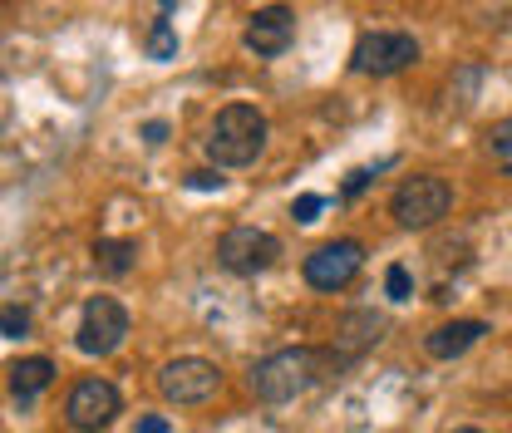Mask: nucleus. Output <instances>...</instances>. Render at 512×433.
Returning a JSON list of instances; mask_svg holds the SVG:
<instances>
[{
  "instance_id": "obj_2",
  "label": "nucleus",
  "mask_w": 512,
  "mask_h": 433,
  "mask_svg": "<svg viewBox=\"0 0 512 433\" xmlns=\"http://www.w3.org/2000/svg\"><path fill=\"white\" fill-rule=\"evenodd\" d=\"M202 148H207V158H212L217 168H247V163L261 158V148H266V114L252 109V104H227V109L212 119Z\"/></svg>"
},
{
  "instance_id": "obj_22",
  "label": "nucleus",
  "mask_w": 512,
  "mask_h": 433,
  "mask_svg": "<svg viewBox=\"0 0 512 433\" xmlns=\"http://www.w3.org/2000/svg\"><path fill=\"white\" fill-rule=\"evenodd\" d=\"M143 138H148V143H163V138H168V124H148L143 128Z\"/></svg>"
},
{
  "instance_id": "obj_5",
  "label": "nucleus",
  "mask_w": 512,
  "mask_h": 433,
  "mask_svg": "<svg viewBox=\"0 0 512 433\" xmlns=\"http://www.w3.org/2000/svg\"><path fill=\"white\" fill-rule=\"evenodd\" d=\"M119 409H124V399H119V389L109 379H79L69 389V399H64V419H69V429L79 433L109 429L119 419Z\"/></svg>"
},
{
  "instance_id": "obj_13",
  "label": "nucleus",
  "mask_w": 512,
  "mask_h": 433,
  "mask_svg": "<svg viewBox=\"0 0 512 433\" xmlns=\"http://www.w3.org/2000/svg\"><path fill=\"white\" fill-rule=\"evenodd\" d=\"M133 242L124 237H104V242H94V266L104 271V276H128L133 271Z\"/></svg>"
},
{
  "instance_id": "obj_20",
  "label": "nucleus",
  "mask_w": 512,
  "mask_h": 433,
  "mask_svg": "<svg viewBox=\"0 0 512 433\" xmlns=\"http://www.w3.org/2000/svg\"><path fill=\"white\" fill-rule=\"evenodd\" d=\"M365 183H370V168H355V173L345 178V197H355V192H365Z\"/></svg>"
},
{
  "instance_id": "obj_7",
  "label": "nucleus",
  "mask_w": 512,
  "mask_h": 433,
  "mask_svg": "<svg viewBox=\"0 0 512 433\" xmlns=\"http://www.w3.org/2000/svg\"><path fill=\"white\" fill-rule=\"evenodd\" d=\"M128 335V310L114 301V296H94L84 306V320H79V350L84 355H114Z\"/></svg>"
},
{
  "instance_id": "obj_1",
  "label": "nucleus",
  "mask_w": 512,
  "mask_h": 433,
  "mask_svg": "<svg viewBox=\"0 0 512 433\" xmlns=\"http://www.w3.org/2000/svg\"><path fill=\"white\" fill-rule=\"evenodd\" d=\"M330 365H340L335 350H306V345L276 350L252 370V394L261 404H286V399L306 394L311 384H320L330 374Z\"/></svg>"
},
{
  "instance_id": "obj_16",
  "label": "nucleus",
  "mask_w": 512,
  "mask_h": 433,
  "mask_svg": "<svg viewBox=\"0 0 512 433\" xmlns=\"http://www.w3.org/2000/svg\"><path fill=\"white\" fill-rule=\"evenodd\" d=\"M384 291H389L394 301H409V291H414V281H409V266H389V271H384Z\"/></svg>"
},
{
  "instance_id": "obj_4",
  "label": "nucleus",
  "mask_w": 512,
  "mask_h": 433,
  "mask_svg": "<svg viewBox=\"0 0 512 433\" xmlns=\"http://www.w3.org/2000/svg\"><path fill=\"white\" fill-rule=\"evenodd\" d=\"M414 60H419V45H414V35H404V30H370V35H360L355 50H350V69H355V74H375V79H389V74L409 69Z\"/></svg>"
},
{
  "instance_id": "obj_19",
  "label": "nucleus",
  "mask_w": 512,
  "mask_h": 433,
  "mask_svg": "<svg viewBox=\"0 0 512 433\" xmlns=\"http://www.w3.org/2000/svg\"><path fill=\"white\" fill-rule=\"evenodd\" d=\"M138 433H173V424H168L163 414H143V419H138Z\"/></svg>"
},
{
  "instance_id": "obj_9",
  "label": "nucleus",
  "mask_w": 512,
  "mask_h": 433,
  "mask_svg": "<svg viewBox=\"0 0 512 433\" xmlns=\"http://www.w3.org/2000/svg\"><path fill=\"white\" fill-rule=\"evenodd\" d=\"M365 266V247L360 242H325L306 256V281L316 291H340L355 281V271Z\"/></svg>"
},
{
  "instance_id": "obj_21",
  "label": "nucleus",
  "mask_w": 512,
  "mask_h": 433,
  "mask_svg": "<svg viewBox=\"0 0 512 433\" xmlns=\"http://www.w3.org/2000/svg\"><path fill=\"white\" fill-rule=\"evenodd\" d=\"M188 183L202 187V192H212V187H222V178H217V173H188Z\"/></svg>"
},
{
  "instance_id": "obj_11",
  "label": "nucleus",
  "mask_w": 512,
  "mask_h": 433,
  "mask_svg": "<svg viewBox=\"0 0 512 433\" xmlns=\"http://www.w3.org/2000/svg\"><path fill=\"white\" fill-rule=\"evenodd\" d=\"M483 335H488V325H483V320H453V325H439V330L424 340V350H429L434 360H458V355H463V350H473Z\"/></svg>"
},
{
  "instance_id": "obj_10",
  "label": "nucleus",
  "mask_w": 512,
  "mask_h": 433,
  "mask_svg": "<svg viewBox=\"0 0 512 433\" xmlns=\"http://www.w3.org/2000/svg\"><path fill=\"white\" fill-rule=\"evenodd\" d=\"M291 35H296V15L286 5H266V10H256L252 20H247L242 45L252 50L256 60H276V55H286Z\"/></svg>"
},
{
  "instance_id": "obj_14",
  "label": "nucleus",
  "mask_w": 512,
  "mask_h": 433,
  "mask_svg": "<svg viewBox=\"0 0 512 433\" xmlns=\"http://www.w3.org/2000/svg\"><path fill=\"white\" fill-rule=\"evenodd\" d=\"M488 158H493L503 173H512V114L488 128Z\"/></svg>"
},
{
  "instance_id": "obj_6",
  "label": "nucleus",
  "mask_w": 512,
  "mask_h": 433,
  "mask_svg": "<svg viewBox=\"0 0 512 433\" xmlns=\"http://www.w3.org/2000/svg\"><path fill=\"white\" fill-rule=\"evenodd\" d=\"M158 389H163V399L168 404H207L217 389H222V370L212 365V360H168L163 370H158Z\"/></svg>"
},
{
  "instance_id": "obj_8",
  "label": "nucleus",
  "mask_w": 512,
  "mask_h": 433,
  "mask_svg": "<svg viewBox=\"0 0 512 433\" xmlns=\"http://www.w3.org/2000/svg\"><path fill=\"white\" fill-rule=\"evenodd\" d=\"M276 256H281V242H276L271 232H261V227H232V232L217 242V261H222L232 276H256V271H266Z\"/></svg>"
},
{
  "instance_id": "obj_18",
  "label": "nucleus",
  "mask_w": 512,
  "mask_h": 433,
  "mask_svg": "<svg viewBox=\"0 0 512 433\" xmlns=\"http://www.w3.org/2000/svg\"><path fill=\"white\" fill-rule=\"evenodd\" d=\"M25 325H30V315L20 306H5V340H20L25 335Z\"/></svg>"
},
{
  "instance_id": "obj_23",
  "label": "nucleus",
  "mask_w": 512,
  "mask_h": 433,
  "mask_svg": "<svg viewBox=\"0 0 512 433\" xmlns=\"http://www.w3.org/2000/svg\"><path fill=\"white\" fill-rule=\"evenodd\" d=\"M158 5H163V10H173V5H178V0H158Z\"/></svg>"
},
{
  "instance_id": "obj_3",
  "label": "nucleus",
  "mask_w": 512,
  "mask_h": 433,
  "mask_svg": "<svg viewBox=\"0 0 512 433\" xmlns=\"http://www.w3.org/2000/svg\"><path fill=\"white\" fill-rule=\"evenodd\" d=\"M448 207H453V192H448V183L434 178V173L404 178V183L394 187V197H389V217H394L399 227H409V232L434 227L439 217H448Z\"/></svg>"
},
{
  "instance_id": "obj_15",
  "label": "nucleus",
  "mask_w": 512,
  "mask_h": 433,
  "mask_svg": "<svg viewBox=\"0 0 512 433\" xmlns=\"http://www.w3.org/2000/svg\"><path fill=\"white\" fill-rule=\"evenodd\" d=\"M173 55H178L173 20H153V30H148V60H173Z\"/></svg>"
},
{
  "instance_id": "obj_17",
  "label": "nucleus",
  "mask_w": 512,
  "mask_h": 433,
  "mask_svg": "<svg viewBox=\"0 0 512 433\" xmlns=\"http://www.w3.org/2000/svg\"><path fill=\"white\" fill-rule=\"evenodd\" d=\"M325 207V197H316V192H306V197H296V207H291V217L296 222H316V212Z\"/></svg>"
},
{
  "instance_id": "obj_24",
  "label": "nucleus",
  "mask_w": 512,
  "mask_h": 433,
  "mask_svg": "<svg viewBox=\"0 0 512 433\" xmlns=\"http://www.w3.org/2000/svg\"><path fill=\"white\" fill-rule=\"evenodd\" d=\"M453 433H483V429H453Z\"/></svg>"
},
{
  "instance_id": "obj_12",
  "label": "nucleus",
  "mask_w": 512,
  "mask_h": 433,
  "mask_svg": "<svg viewBox=\"0 0 512 433\" xmlns=\"http://www.w3.org/2000/svg\"><path fill=\"white\" fill-rule=\"evenodd\" d=\"M50 379H55V365H50L45 355H30V360L10 365V394H15L20 404H30L40 389H50Z\"/></svg>"
}]
</instances>
